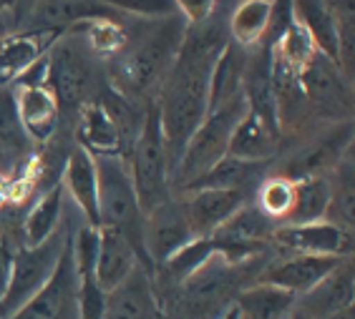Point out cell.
<instances>
[{
  "label": "cell",
  "instance_id": "obj_6",
  "mask_svg": "<svg viewBox=\"0 0 355 319\" xmlns=\"http://www.w3.org/2000/svg\"><path fill=\"white\" fill-rule=\"evenodd\" d=\"M66 224L55 231L53 237H48L38 246H23L18 244L10 257V274H8L6 292L0 297V319L10 317L15 309H21L28 299L38 294L46 286V282L53 277L55 266L61 262V254L69 244Z\"/></svg>",
  "mask_w": 355,
  "mask_h": 319
},
{
  "label": "cell",
  "instance_id": "obj_19",
  "mask_svg": "<svg viewBox=\"0 0 355 319\" xmlns=\"http://www.w3.org/2000/svg\"><path fill=\"white\" fill-rule=\"evenodd\" d=\"M15 106L26 134L33 143H46L53 138L61 111L55 103V95L51 93L48 86H13Z\"/></svg>",
  "mask_w": 355,
  "mask_h": 319
},
{
  "label": "cell",
  "instance_id": "obj_5",
  "mask_svg": "<svg viewBox=\"0 0 355 319\" xmlns=\"http://www.w3.org/2000/svg\"><path fill=\"white\" fill-rule=\"evenodd\" d=\"M131 171V181L137 191V201L141 214L146 217L149 211L162 206L171 199V163L166 154L162 126H159L157 106L151 103L144 118V126L139 131L137 141L126 156Z\"/></svg>",
  "mask_w": 355,
  "mask_h": 319
},
{
  "label": "cell",
  "instance_id": "obj_35",
  "mask_svg": "<svg viewBox=\"0 0 355 319\" xmlns=\"http://www.w3.org/2000/svg\"><path fill=\"white\" fill-rule=\"evenodd\" d=\"M287 319H315V317H313V314L305 312V309H300L297 304H295V307H293V312L287 314Z\"/></svg>",
  "mask_w": 355,
  "mask_h": 319
},
{
  "label": "cell",
  "instance_id": "obj_7",
  "mask_svg": "<svg viewBox=\"0 0 355 319\" xmlns=\"http://www.w3.org/2000/svg\"><path fill=\"white\" fill-rule=\"evenodd\" d=\"M300 89L305 103L320 116L335 123L340 121L338 113L350 118V81L343 75L340 66L320 51H315L313 58L300 69Z\"/></svg>",
  "mask_w": 355,
  "mask_h": 319
},
{
  "label": "cell",
  "instance_id": "obj_21",
  "mask_svg": "<svg viewBox=\"0 0 355 319\" xmlns=\"http://www.w3.org/2000/svg\"><path fill=\"white\" fill-rule=\"evenodd\" d=\"M76 136H78V146L89 151L91 156H114V154L123 156L121 136H119L111 116L106 113V109L98 101L86 103L78 111Z\"/></svg>",
  "mask_w": 355,
  "mask_h": 319
},
{
  "label": "cell",
  "instance_id": "obj_12",
  "mask_svg": "<svg viewBox=\"0 0 355 319\" xmlns=\"http://www.w3.org/2000/svg\"><path fill=\"white\" fill-rule=\"evenodd\" d=\"M174 197L182 201V209H184V217L194 237H212L239 206L252 201V194L247 191L227 189H194L174 194Z\"/></svg>",
  "mask_w": 355,
  "mask_h": 319
},
{
  "label": "cell",
  "instance_id": "obj_24",
  "mask_svg": "<svg viewBox=\"0 0 355 319\" xmlns=\"http://www.w3.org/2000/svg\"><path fill=\"white\" fill-rule=\"evenodd\" d=\"M293 10L295 21L308 30L315 48L338 63V21L325 0H293Z\"/></svg>",
  "mask_w": 355,
  "mask_h": 319
},
{
  "label": "cell",
  "instance_id": "obj_22",
  "mask_svg": "<svg viewBox=\"0 0 355 319\" xmlns=\"http://www.w3.org/2000/svg\"><path fill=\"white\" fill-rule=\"evenodd\" d=\"M270 8L272 0H237L227 13L230 41L247 51L262 46L270 26Z\"/></svg>",
  "mask_w": 355,
  "mask_h": 319
},
{
  "label": "cell",
  "instance_id": "obj_23",
  "mask_svg": "<svg viewBox=\"0 0 355 319\" xmlns=\"http://www.w3.org/2000/svg\"><path fill=\"white\" fill-rule=\"evenodd\" d=\"M63 204H66V194H63L61 183H55L43 194L31 211L23 219V246H38L48 237H53L63 224Z\"/></svg>",
  "mask_w": 355,
  "mask_h": 319
},
{
  "label": "cell",
  "instance_id": "obj_30",
  "mask_svg": "<svg viewBox=\"0 0 355 319\" xmlns=\"http://www.w3.org/2000/svg\"><path fill=\"white\" fill-rule=\"evenodd\" d=\"M98 3L114 13L139 18V21H157V18L179 15L174 0H98Z\"/></svg>",
  "mask_w": 355,
  "mask_h": 319
},
{
  "label": "cell",
  "instance_id": "obj_10",
  "mask_svg": "<svg viewBox=\"0 0 355 319\" xmlns=\"http://www.w3.org/2000/svg\"><path fill=\"white\" fill-rule=\"evenodd\" d=\"M272 244L287 254H318V257H350L353 231L333 221L280 224L272 231Z\"/></svg>",
  "mask_w": 355,
  "mask_h": 319
},
{
  "label": "cell",
  "instance_id": "obj_26",
  "mask_svg": "<svg viewBox=\"0 0 355 319\" xmlns=\"http://www.w3.org/2000/svg\"><path fill=\"white\" fill-rule=\"evenodd\" d=\"M330 209V179L310 176L295 181V204L285 224H310L322 221Z\"/></svg>",
  "mask_w": 355,
  "mask_h": 319
},
{
  "label": "cell",
  "instance_id": "obj_27",
  "mask_svg": "<svg viewBox=\"0 0 355 319\" xmlns=\"http://www.w3.org/2000/svg\"><path fill=\"white\" fill-rule=\"evenodd\" d=\"M33 151V141L26 134L15 106L13 86L0 89V156L26 158Z\"/></svg>",
  "mask_w": 355,
  "mask_h": 319
},
{
  "label": "cell",
  "instance_id": "obj_36",
  "mask_svg": "<svg viewBox=\"0 0 355 319\" xmlns=\"http://www.w3.org/2000/svg\"><path fill=\"white\" fill-rule=\"evenodd\" d=\"M328 319H355V309L353 307H348V309H340V312L330 314Z\"/></svg>",
  "mask_w": 355,
  "mask_h": 319
},
{
  "label": "cell",
  "instance_id": "obj_9",
  "mask_svg": "<svg viewBox=\"0 0 355 319\" xmlns=\"http://www.w3.org/2000/svg\"><path fill=\"white\" fill-rule=\"evenodd\" d=\"M191 239L197 237L191 234L189 221H187L184 209H182V201L174 194H171L169 201H164L162 206H157V209L144 217L141 244L151 269L164 264L171 254H177L182 246L189 244Z\"/></svg>",
  "mask_w": 355,
  "mask_h": 319
},
{
  "label": "cell",
  "instance_id": "obj_15",
  "mask_svg": "<svg viewBox=\"0 0 355 319\" xmlns=\"http://www.w3.org/2000/svg\"><path fill=\"white\" fill-rule=\"evenodd\" d=\"M61 33L51 30H13L0 38V89L13 86L35 61L51 51Z\"/></svg>",
  "mask_w": 355,
  "mask_h": 319
},
{
  "label": "cell",
  "instance_id": "obj_14",
  "mask_svg": "<svg viewBox=\"0 0 355 319\" xmlns=\"http://www.w3.org/2000/svg\"><path fill=\"white\" fill-rule=\"evenodd\" d=\"M91 18H119V13L101 6L98 0H35L33 10L18 30H51L66 33Z\"/></svg>",
  "mask_w": 355,
  "mask_h": 319
},
{
  "label": "cell",
  "instance_id": "obj_13",
  "mask_svg": "<svg viewBox=\"0 0 355 319\" xmlns=\"http://www.w3.org/2000/svg\"><path fill=\"white\" fill-rule=\"evenodd\" d=\"M101 319H159L157 289L146 266H137L121 284L106 292Z\"/></svg>",
  "mask_w": 355,
  "mask_h": 319
},
{
  "label": "cell",
  "instance_id": "obj_1",
  "mask_svg": "<svg viewBox=\"0 0 355 319\" xmlns=\"http://www.w3.org/2000/svg\"><path fill=\"white\" fill-rule=\"evenodd\" d=\"M123 33L126 43L114 55L119 78L116 91L134 101L151 95L157 98L162 83L166 81L171 66L177 61L187 33V21L182 15H169L157 21L131 18L129 26L123 23Z\"/></svg>",
  "mask_w": 355,
  "mask_h": 319
},
{
  "label": "cell",
  "instance_id": "obj_20",
  "mask_svg": "<svg viewBox=\"0 0 355 319\" xmlns=\"http://www.w3.org/2000/svg\"><path fill=\"white\" fill-rule=\"evenodd\" d=\"M280 131L262 121L260 116L245 111L232 131L227 156L247 163H270L280 151Z\"/></svg>",
  "mask_w": 355,
  "mask_h": 319
},
{
  "label": "cell",
  "instance_id": "obj_37",
  "mask_svg": "<svg viewBox=\"0 0 355 319\" xmlns=\"http://www.w3.org/2000/svg\"><path fill=\"white\" fill-rule=\"evenodd\" d=\"M219 319H242V314H239V309L232 304V307H227V309L222 312V317H219Z\"/></svg>",
  "mask_w": 355,
  "mask_h": 319
},
{
  "label": "cell",
  "instance_id": "obj_28",
  "mask_svg": "<svg viewBox=\"0 0 355 319\" xmlns=\"http://www.w3.org/2000/svg\"><path fill=\"white\" fill-rule=\"evenodd\" d=\"M214 254H217V246H214L212 239L197 237V239H191L189 244L182 246L177 254H171L164 264L157 266V269L169 279L171 284L179 286L182 282H187L194 272H199V269H202V266H205Z\"/></svg>",
  "mask_w": 355,
  "mask_h": 319
},
{
  "label": "cell",
  "instance_id": "obj_8",
  "mask_svg": "<svg viewBox=\"0 0 355 319\" xmlns=\"http://www.w3.org/2000/svg\"><path fill=\"white\" fill-rule=\"evenodd\" d=\"M76 299H78V274L73 266L69 234V244L63 249L53 277L48 279L41 292L33 294L21 309H15L6 319H78Z\"/></svg>",
  "mask_w": 355,
  "mask_h": 319
},
{
  "label": "cell",
  "instance_id": "obj_16",
  "mask_svg": "<svg viewBox=\"0 0 355 319\" xmlns=\"http://www.w3.org/2000/svg\"><path fill=\"white\" fill-rule=\"evenodd\" d=\"M137 266H144L137 246L121 231L98 226V254H96V282L103 292H111Z\"/></svg>",
  "mask_w": 355,
  "mask_h": 319
},
{
  "label": "cell",
  "instance_id": "obj_33",
  "mask_svg": "<svg viewBox=\"0 0 355 319\" xmlns=\"http://www.w3.org/2000/svg\"><path fill=\"white\" fill-rule=\"evenodd\" d=\"M35 0H15V13H13V21H15V30L26 23V18L31 15V10H33Z\"/></svg>",
  "mask_w": 355,
  "mask_h": 319
},
{
  "label": "cell",
  "instance_id": "obj_4",
  "mask_svg": "<svg viewBox=\"0 0 355 319\" xmlns=\"http://www.w3.org/2000/svg\"><path fill=\"white\" fill-rule=\"evenodd\" d=\"M96 163V204H98V226L121 231L131 244L137 246L144 266L151 272L141 244V224L144 214L139 209L137 191L131 181V171L126 158L114 156H94Z\"/></svg>",
  "mask_w": 355,
  "mask_h": 319
},
{
  "label": "cell",
  "instance_id": "obj_29",
  "mask_svg": "<svg viewBox=\"0 0 355 319\" xmlns=\"http://www.w3.org/2000/svg\"><path fill=\"white\" fill-rule=\"evenodd\" d=\"M252 201L260 206L262 214L272 219L277 226L285 224L295 204V181L280 176V174H272V176L262 179V181L257 183V189H254Z\"/></svg>",
  "mask_w": 355,
  "mask_h": 319
},
{
  "label": "cell",
  "instance_id": "obj_34",
  "mask_svg": "<svg viewBox=\"0 0 355 319\" xmlns=\"http://www.w3.org/2000/svg\"><path fill=\"white\" fill-rule=\"evenodd\" d=\"M13 30H15L13 15L0 13V38H6V35H8V33H13Z\"/></svg>",
  "mask_w": 355,
  "mask_h": 319
},
{
  "label": "cell",
  "instance_id": "obj_2",
  "mask_svg": "<svg viewBox=\"0 0 355 319\" xmlns=\"http://www.w3.org/2000/svg\"><path fill=\"white\" fill-rule=\"evenodd\" d=\"M48 61V78L46 86L55 95L58 111L71 113L96 101V86H98V75H96V61L98 55L83 41V35L73 28H69L61 38L51 46L46 53Z\"/></svg>",
  "mask_w": 355,
  "mask_h": 319
},
{
  "label": "cell",
  "instance_id": "obj_17",
  "mask_svg": "<svg viewBox=\"0 0 355 319\" xmlns=\"http://www.w3.org/2000/svg\"><path fill=\"white\" fill-rule=\"evenodd\" d=\"M61 189L81 211L83 221L98 229V204H96V163L89 151L76 143L63 161Z\"/></svg>",
  "mask_w": 355,
  "mask_h": 319
},
{
  "label": "cell",
  "instance_id": "obj_32",
  "mask_svg": "<svg viewBox=\"0 0 355 319\" xmlns=\"http://www.w3.org/2000/svg\"><path fill=\"white\" fill-rule=\"evenodd\" d=\"M13 249H15V246L8 244V239L0 234V297H3V292H6L8 274H10V257H13Z\"/></svg>",
  "mask_w": 355,
  "mask_h": 319
},
{
  "label": "cell",
  "instance_id": "obj_11",
  "mask_svg": "<svg viewBox=\"0 0 355 319\" xmlns=\"http://www.w3.org/2000/svg\"><path fill=\"white\" fill-rule=\"evenodd\" d=\"M348 257H318V254H287L282 259H275L272 264L262 266V272L254 277V282L272 284L277 289L302 297L308 294L315 284L333 272Z\"/></svg>",
  "mask_w": 355,
  "mask_h": 319
},
{
  "label": "cell",
  "instance_id": "obj_31",
  "mask_svg": "<svg viewBox=\"0 0 355 319\" xmlns=\"http://www.w3.org/2000/svg\"><path fill=\"white\" fill-rule=\"evenodd\" d=\"M177 13L187 21V26H199L219 8V0H174Z\"/></svg>",
  "mask_w": 355,
  "mask_h": 319
},
{
  "label": "cell",
  "instance_id": "obj_25",
  "mask_svg": "<svg viewBox=\"0 0 355 319\" xmlns=\"http://www.w3.org/2000/svg\"><path fill=\"white\" fill-rule=\"evenodd\" d=\"M247 48L227 43L222 55L217 58L209 78V109H217L222 103L242 95V73H245Z\"/></svg>",
  "mask_w": 355,
  "mask_h": 319
},
{
  "label": "cell",
  "instance_id": "obj_18",
  "mask_svg": "<svg viewBox=\"0 0 355 319\" xmlns=\"http://www.w3.org/2000/svg\"><path fill=\"white\" fill-rule=\"evenodd\" d=\"M355 297V277H353V259H343L320 284H315L308 294L297 297L295 304L313 314L315 319H328L330 314L353 307Z\"/></svg>",
  "mask_w": 355,
  "mask_h": 319
},
{
  "label": "cell",
  "instance_id": "obj_3",
  "mask_svg": "<svg viewBox=\"0 0 355 319\" xmlns=\"http://www.w3.org/2000/svg\"><path fill=\"white\" fill-rule=\"evenodd\" d=\"M245 95H237L232 101L207 111L205 121L199 123L197 131L191 134L182 156L177 158L174 169H171V194L184 191L187 186L202 179L207 171L227 156L232 131L239 123V118L245 116Z\"/></svg>",
  "mask_w": 355,
  "mask_h": 319
}]
</instances>
